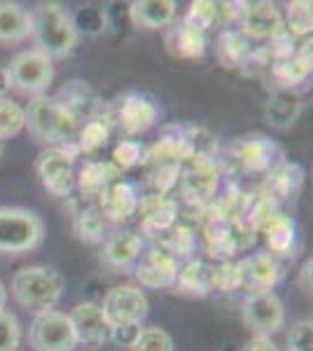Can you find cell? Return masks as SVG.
Here are the masks:
<instances>
[{
    "label": "cell",
    "mask_w": 313,
    "mask_h": 351,
    "mask_svg": "<svg viewBox=\"0 0 313 351\" xmlns=\"http://www.w3.org/2000/svg\"><path fill=\"white\" fill-rule=\"evenodd\" d=\"M64 276L47 265L21 267L12 276V298L24 309L36 311V314L54 309L64 295Z\"/></svg>",
    "instance_id": "cell-3"
},
{
    "label": "cell",
    "mask_w": 313,
    "mask_h": 351,
    "mask_svg": "<svg viewBox=\"0 0 313 351\" xmlns=\"http://www.w3.org/2000/svg\"><path fill=\"white\" fill-rule=\"evenodd\" d=\"M3 152H5V141H0V157H3Z\"/></svg>",
    "instance_id": "cell-47"
},
{
    "label": "cell",
    "mask_w": 313,
    "mask_h": 351,
    "mask_svg": "<svg viewBox=\"0 0 313 351\" xmlns=\"http://www.w3.org/2000/svg\"><path fill=\"white\" fill-rule=\"evenodd\" d=\"M311 269H313V263L309 258L299 269V286H301V291H304L306 295H311Z\"/></svg>",
    "instance_id": "cell-44"
},
{
    "label": "cell",
    "mask_w": 313,
    "mask_h": 351,
    "mask_svg": "<svg viewBox=\"0 0 313 351\" xmlns=\"http://www.w3.org/2000/svg\"><path fill=\"white\" fill-rule=\"evenodd\" d=\"M187 26L197 28L199 33H206L213 26L222 24L220 21V3H210V0H197L190 5L187 14L183 16Z\"/></svg>",
    "instance_id": "cell-33"
},
{
    "label": "cell",
    "mask_w": 313,
    "mask_h": 351,
    "mask_svg": "<svg viewBox=\"0 0 313 351\" xmlns=\"http://www.w3.org/2000/svg\"><path fill=\"white\" fill-rule=\"evenodd\" d=\"M10 89H12V80H10L8 66H0V99H3V96H8Z\"/></svg>",
    "instance_id": "cell-45"
},
{
    "label": "cell",
    "mask_w": 313,
    "mask_h": 351,
    "mask_svg": "<svg viewBox=\"0 0 313 351\" xmlns=\"http://www.w3.org/2000/svg\"><path fill=\"white\" fill-rule=\"evenodd\" d=\"M28 342L36 351H73L77 337L68 314L49 309L38 314L28 328Z\"/></svg>",
    "instance_id": "cell-9"
},
{
    "label": "cell",
    "mask_w": 313,
    "mask_h": 351,
    "mask_svg": "<svg viewBox=\"0 0 313 351\" xmlns=\"http://www.w3.org/2000/svg\"><path fill=\"white\" fill-rule=\"evenodd\" d=\"M241 319L255 335L271 337L286 326V309L276 293H262V295L246 298L241 307Z\"/></svg>",
    "instance_id": "cell-11"
},
{
    "label": "cell",
    "mask_w": 313,
    "mask_h": 351,
    "mask_svg": "<svg viewBox=\"0 0 313 351\" xmlns=\"http://www.w3.org/2000/svg\"><path fill=\"white\" fill-rule=\"evenodd\" d=\"M5 302H8V288L0 281V311H5Z\"/></svg>",
    "instance_id": "cell-46"
},
{
    "label": "cell",
    "mask_w": 313,
    "mask_h": 351,
    "mask_svg": "<svg viewBox=\"0 0 313 351\" xmlns=\"http://www.w3.org/2000/svg\"><path fill=\"white\" fill-rule=\"evenodd\" d=\"M73 232L82 243L96 246V243L105 241V220L96 204L82 202V206H73Z\"/></svg>",
    "instance_id": "cell-28"
},
{
    "label": "cell",
    "mask_w": 313,
    "mask_h": 351,
    "mask_svg": "<svg viewBox=\"0 0 313 351\" xmlns=\"http://www.w3.org/2000/svg\"><path fill=\"white\" fill-rule=\"evenodd\" d=\"M45 239V223L31 208L0 206V253L21 256L31 253Z\"/></svg>",
    "instance_id": "cell-4"
},
{
    "label": "cell",
    "mask_w": 313,
    "mask_h": 351,
    "mask_svg": "<svg viewBox=\"0 0 313 351\" xmlns=\"http://www.w3.org/2000/svg\"><path fill=\"white\" fill-rule=\"evenodd\" d=\"M210 284L218 293L241 291V269L234 260H222L218 265H210Z\"/></svg>",
    "instance_id": "cell-36"
},
{
    "label": "cell",
    "mask_w": 313,
    "mask_h": 351,
    "mask_svg": "<svg viewBox=\"0 0 313 351\" xmlns=\"http://www.w3.org/2000/svg\"><path fill=\"white\" fill-rule=\"evenodd\" d=\"M115 120L127 136H140V134L150 132L157 124L159 110H157L155 101L147 99L145 94L129 92L122 99V104H119Z\"/></svg>",
    "instance_id": "cell-15"
},
{
    "label": "cell",
    "mask_w": 313,
    "mask_h": 351,
    "mask_svg": "<svg viewBox=\"0 0 313 351\" xmlns=\"http://www.w3.org/2000/svg\"><path fill=\"white\" fill-rule=\"evenodd\" d=\"M178 276V260L166 251L152 246L136 260V279L143 288H171Z\"/></svg>",
    "instance_id": "cell-16"
},
{
    "label": "cell",
    "mask_w": 313,
    "mask_h": 351,
    "mask_svg": "<svg viewBox=\"0 0 313 351\" xmlns=\"http://www.w3.org/2000/svg\"><path fill=\"white\" fill-rule=\"evenodd\" d=\"M220 185V164L215 157L197 155L190 157L183 167H180L178 185L180 197L185 204L195 208H203L213 204L215 195H218Z\"/></svg>",
    "instance_id": "cell-5"
},
{
    "label": "cell",
    "mask_w": 313,
    "mask_h": 351,
    "mask_svg": "<svg viewBox=\"0 0 313 351\" xmlns=\"http://www.w3.org/2000/svg\"><path fill=\"white\" fill-rule=\"evenodd\" d=\"M304 101L297 92H274L264 104V122L274 129H290L299 120Z\"/></svg>",
    "instance_id": "cell-26"
},
{
    "label": "cell",
    "mask_w": 313,
    "mask_h": 351,
    "mask_svg": "<svg viewBox=\"0 0 313 351\" xmlns=\"http://www.w3.org/2000/svg\"><path fill=\"white\" fill-rule=\"evenodd\" d=\"M166 47L178 59H201L206 54V33H199L178 19L166 28Z\"/></svg>",
    "instance_id": "cell-25"
},
{
    "label": "cell",
    "mask_w": 313,
    "mask_h": 351,
    "mask_svg": "<svg viewBox=\"0 0 313 351\" xmlns=\"http://www.w3.org/2000/svg\"><path fill=\"white\" fill-rule=\"evenodd\" d=\"M119 169L112 162H84L79 173L75 176L77 190L82 195V202L94 204L103 195V190L110 183L119 180Z\"/></svg>",
    "instance_id": "cell-22"
},
{
    "label": "cell",
    "mask_w": 313,
    "mask_h": 351,
    "mask_svg": "<svg viewBox=\"0 0 313 351\" xmlns=\"http://www.w3.org/2000/svg\"><path fill=\"white\" fill-rule=\"evenodd\" d=\"M143 253V237L134 230H119L105 237L101 248V265L110 271H127Z\"/></svg>",
    "instance_id": "cell-17"
},
{
    "label": "cell",
    "mask_w": 313,
    "mask_h": 351,
    "mask_svg": "<svg viewBox=\"0 0 313 351\" xmlns=\"http://www.w3.org/2000/svg\"><path fill=\"white\" fill-rule=\"evenodd\" d=\"M266 71H269V80L274 82V92H295V87L311 77V43L301 45L288 59L274 61Z\"/></svg>",
    "instance_id": "cell-19"
},
{
    "label": "cell",
    "mask_w": 313,
    "mask_h": 351,
    "mask_svg": "<svg viewBox=\"0 0 313 351\" xmlns=\"http://www.w3.org/2000/svg\"><path fill=\"white\" fill-rule=\"evenodd\" d=\"M21 344V326L14 314L0 311V351H16Z\"/></svg>",
    "instance_id": "cell-40"
},
{
    "label": "cell",
    "mask_w": 313,
    "mask_h": 351,
    "mask_svg": "<svg viewBox=\"0 0 313 351\" xmlns=\"http://www.w3.org/2000/svg\"><path fill=\"white\" fill-rule=\"evenodd\" d=\"M26 110V127L38 141L54 145H68L75 141L79 122L56 96H36L31 99Z\"/></svg>",
    "instance_id": "cell-2"
},
{
    "label": "cell",
    "mask_w": 313,
    "mask_h": 351,
    "mask_svg": "<svg viewBox=\"0 0 313 351\" xmlns=\"http://www.w3.org/2000/svg\"><path fill=\"white\" fill-rule=\"evenodd\" d=\"M286 31L292 38H306L313 28V14H311V3H304V0H295V3H288V12H286V21H283Z\"/></svg>",
    "instance_id": "cell-35"
},
{
    "label": "cell",
    "mask_w": 313,
    "mask_h": 351,
    "mask_svg": "<svg viewBox=\"0 0 313 351\" xmlns=\"http://www.w3.org/2000/svg\"><path fill=\"white\" fill-rule=\"evenodd\" d=\"M73 24L77 33H87V36H99L105 31V12L96 8H79L73 14Z\"/></svg>",
    "instance_id": "cell-39"
},
{
    "label": "cell",
    "mask_w": 313,
    "mask_h": 351,
    "mask_svg": "<svg viewBox=\"0 0 313 351\" xmlns=\"http://www.w3.org/2000/svg\"><path fill=\"white\" fill-rule=\"evenodd\" d=\"M140 324H124V326H115L110 328V332H108V339H112L115 344H119V347H134L136 337L140 335Z\"/></svg>",
    "instance_id": "cell-42"
},
{
    "label": "cell",
    "mask_w": 313,
    "mask_h": 351,
    "mask_svg": "<svg viewBox=\"0 0 313 351\" xmlns=\"http://www.w3.org/2000/svg\"><path fill=\"white\" fill-rule=\"evenodd\" d=\"M290 351H313V321L299 319L288 332Z\"/></svg>",
    "instance_id": "cell-41"
},
{
    "label": "cell",
    "mask_w": 313,
    "mask_h": 351,
    "mask_svg": "<svg viewBox=\"0 0 313 351\" xmlns=\"http://www.w3.org/2000/svg\"><path fill=\"white\" fill-rule=\"evenodd\" d=\"M241 351H281V349L276 347V342L271 337H266V335H253L246 344H243Z\"/></svg>",
    "instance_id": "cell-43"
},
{
    "label": "cell",
    "mask_w": 313,
    "mask_h": 351,
    "mask_svg": "<svg viewBox=\"0 0 313 351\" xmlns=\"http://www.w3.org/2000/svg\"><path fill=\"white\" fill-rule=\"evenodd\" d=\"M101 314H103L108 328L124 326V324H143V319L147 316L150 302L147 295L140 291V286H115L112 291H108V295L103 298Z\"/></svg>",
    "instance_id": "cell-10"
},
{
    "label": "cell",
    "mask_w": 313,
    "mask_h": 351,
    "mask_svg": "<svg viewBox=\"0 0 313 351\" xmlns=\"http://www.w3.org/2000/svg\"><path fill=\"white\" fill-rule=\"evenodd\" d=\"M238 269H241V288L246 291V298L274 293L283 274L278 260L269 253H253V256L238 260Z\"/></svg>",
    "instance_id": "cell-13"
},
{
    "label": "cell",
    "mask_w": 313,
    "mask_h": 351,
    "mask_svg": "<svg viewBox=\"0 0 313 351\" xmlns=\"http://www.w3.org/2000/svg\"><path fill=\"white\" fill-rule=\"evenodd\" d=\"M112 164L119 169V171H124V169H134L138 167V164H145V148L138 143V141H119L115 145V150H112Z\"/></svg>",
    "instance_id": "cell-38"
},
{
    "label": "cell",
    "mask_w": 313,
    "mask_h": 351,
    "mask_svg": "<svg viewBox=\"0 0 313 351\" xmlns=\"http://www.w3.org/2000/svg\"><path fill=\"white\" fill-rule=\"evenodd\" d=\"M73 324V330H75V337L79 344H87V347H103L108 342V328L103 314H101V307L94 302H79L71 309L68 314Z\"/></svg>",
    "instance_id": "cell-20"
},
{
    "label": "cell",
    "mask_w": 313,
    "mask_h": 351,
    "mask_svg": "<svg viewBox=\"0 0 313 351\" xmlns=\"http://www.w3.org/2000/svg\"><path fill=\"white\" fill-rule=\"evenodd\" d=\"M31 33H33L31 12L21 8L19 3L3 0L0 3V45L3 47L21 45L31 38Z\"/></svg>",
    "instance_id": "cell-24"
},
{
    "label": "cell",
    "mask_w": 313,
    "mask_h": 351,
    "mask_svg": "<svg viewBox=\"0 0 313 351\" xmlns=\"http://www.w3.org/2000/svg\"><path fill=\"white\" fill-rule=\"evenodd\" d=\"M173 349H175L173 337L159 326L143 328L140 335L136 337L134 347H131V351H173Z\"/></svg>",
    "instance_id": "cell-37"
},
{
    "label": "cell",
    "mask_w": 313,
    "mask_h": 351,
    "mask_svg": "<svg viewBox=\"0 0 313 351\" xmlns=\"http://www.w3.org/2000/svg\"><path fill=\"white\" fill-rule=\"evenodd\" d=\"M229 162L241 173L266 176L281 162H286L283 150L264 134H246L236 138L229 148Z\"/></svg>",
    "instance_id": "cell-7"
},
{
    "label": "cell",
    "mask_w": 313,
    "mask_h": 351,
    "mask_svg": "<svg viewBox=\"0 0 313 351\" xmlns=\"http://www.w3.org/2000/svg\"><path fill=\"white\" fill-rule=\"evenodd\" d=\"M110 141V120L108 117H94L89 122H82L75 136V145L79 155H94Z\"/></svg>",
    "instance_id": "cell-32"
},
{
    "label": "cell",
    "mask_w": 313,
    "mask_h": 351,
    "mask_svg": "<svg viewBox=\"0 0 313 351\" xmlns=\"http://www.w3.org/2000/svg\"><path fill=\"white\" fill-rule=\"evenodd\" d=\"M96 208L101 211L105 223H127L129 218H134L138 213L140 197L136 188L127 180H115L103 190V195L94 202Z\"/></svg>",
    "instance_id": "cell-14"
},
{
    "label": "cell",
    "mask_w": 313,
    "mask_h": 351,
    "mask_svg": "<svg viewBox=\"0 0 313 351\" xmlns=\"http://www.w3.org/2000/svg\"><path fill=\"white\" fill-rule=\"evenodd\" d=\"M8 73L16 92L33 96V99L47 94L49 84L54 82L52 59L38 49H24V52L14 54L8 66Z\"/></svg>",
    "instance_id": "cell-8"
},
{
    "label": "cell",
    "mask_w": 313,
    "mask_h": 351,
    "mask_svg": "<svg viewBox=\"0 0 313 351\" xmlns=\"http://www.w3.org/2000/svg\"><path fill=\"white\" fill-rule=\"evenodd\" d=\"M253 52L250 47V40L243 36L238 28H229L225 26L218 36V43H215V54H218V61L225 68H241L246 64V59Z\"/></svg>",
    "instance_id": "cell-29"
},
{
    "label": "cell",
    "mask_w": 313,
    "mask_h": 351,
    "mask_svg": "<svg viewBox=\"0 0 313 351\" xmlns=\"http://www.w3.org/2000/svg\"><path fill=\"white\" fill-rule=\"evenodd\" d=\"M262 232H264L266 246H269V256H274V258L292 256L295 243H297V228H295L292 218L278 211L276 216L262 228Z\"/></svg>",
    "instance_id": "cell-27"
},
{
    "label": "cell",
    "mask_w": 313,
    "mask_h": 351,
    "mask_svg": "<svg viewBox=\"0 0 313 351\" xmlns=\"http://www.w3.org/2000/svg\"><path fill=\"white\" fill-rule=\"evenodd\" d=\"M175 3L173 0H136L129 5L131 24L145 28V31H159L168 28L175 21Z\"/></svg>",
    "instance_id": "cell-23"
},
{
    "label": "cell",
    "mask_w": 313,
    "mask_h": 351,
    "mask_svg": "<svg viewBox=\"0 0 313 351\" xmlns=\"http://www.w3.org/2000/svg\"><path fill=\"white\" fill-rule=\"evenodd\" d=\"M155 246L162 248V251H166L168 256L175 260H190L195 256V248H197L195 230L187 228L183 223H175L173 228H168L164 234L157 237Z\"/></svg>",
    "instance_id": "cell-31"
},
{
    "label": "cell",
    "mask_w": 313,
    "mask_h": 351,
    "mask_svg": "<svg viewBox=\"0 0 313 351\" xmlns=\"http://www.w3.org/2000/svg\"><path fill=\"white\" fill-rule=\"evenodd\" d=\"M175 288L183 295L203 298L213 293V284H210V265L203 260L190 258L183 267H178V276H175Z\"/></svg>",
    "instance_id": "cell-30"
},
{
    "label": "cell",
    "mask_w": 313,
    "mask_h": 351,
    "mask_svg": "<svg viewBox=\"0 0 313 351\" xmlns=\"http://www.w3.org/2000/svg\"><path fill=\"white\" fill-rule=\"evenodd\" d=\"M33 21V43L38 52L49 59H64L73 54L79 43V33L73 24V14L59 3H40L31 12Z\"/></svg>",
    "instance_id": "cell-1"
},
{
    "label": "cell",
    "mask_w": 313,
    "mask_h": 351,
    "mask_svg": "<svg viewBox=\"0 0 313 351\" xmlns=\"http://www.w3.org/2000/svg\"><path fill=\"white\" fill-rule=\"evenodd\" d=\"M238 31L248 40H266L283 31V14L274 3H243L238 14Z\"/></svg>",
    "instance_id": "cell-12"
},
{
    "label": "cell",
    "mask_w": 313,
    "mask_h": 351,
    "mask_svg": "<svg viewBox=\"0 0 313 351\" xmlns=\"http://www.w3.org/2000/svg\"><path fill=\"white\" fill-rule=\"evenodd\" d=\"M79 150L75 141L68 145H54L38 155L36 160V173L42 183V188L54 197H71L75 188V160Z\"/></svg>",
    "instance_id": "cell-6"
},
{
    "label": "cell",
    "mask_w": 313,
    "mask_h": 351,
    "mask_svg": "<svg viewBox=\"0 0 313 351\" xmlns=\"http://www.w3.org/2000/svg\"><path fill=\"white\" fill-rule=\"evenodd\" d=\"M301 183H304V171H301V167H297V164H292V162H281L274 171H269L264 176L260 195L281 206V202L290 199V197L301 188Z\"/></svg>",
    "instance_id": "cell-21"
},
{
    "label": "cell",
    "mask_w": 313,
    "mask_h": 351,
    "mask_svg": "<svg viewBox=\"0 0 313 351\" xmlns=\"http://www.w3.org/2000/svg\"><path fill=\"white\" fill-rule=\"evenodd\" d=\"M138 211L143 216V220H140V232L152 241L178 223V202L171 199L168 195L143 197Z\"/></svg>",
    "instance_id": "cell-18"
},
{
    "label": "cell",
    "mask_w": 313,
    "mask_h": 351,
    "mask_svg": "<svg viewBox=\"0 0 313 351\" xmlns=\"http://www.w3.org/2000/svg\"><path fill=\"white\" fill-rule=\"evenodd\" d=\"M286 351H290V349H286Z\"/></svg>",
    "instance_id": "cell-48"
},
{
    "label": "cell",
    "mask_w": 313,
    "mask_h": 351,
    "mask_svg": "<svg viewBox=\"0 0 313 351\" xmlns=\"http://www.w3.org/2000/svg\"><path fill=\"white\" fill-rule=\"evenodd\" d=\"M26 127V110L10 96L0 99V141L12 138Z\"/></svg>",
    "instance_id": "cell-34"
}]
</instances>
